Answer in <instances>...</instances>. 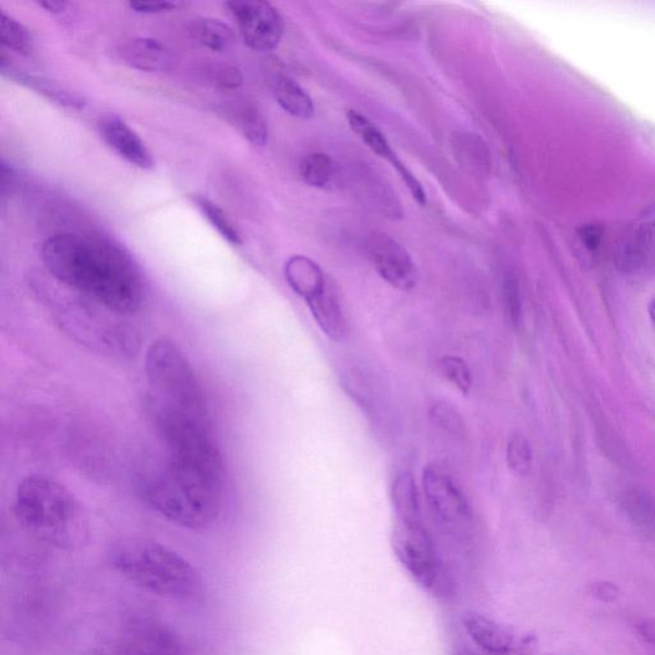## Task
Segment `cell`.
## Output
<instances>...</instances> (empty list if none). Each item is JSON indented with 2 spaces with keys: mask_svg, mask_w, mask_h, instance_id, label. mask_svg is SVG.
Returning a JSON list of instances; mask_svg holds the SVG:
<instances>
[{
  "mask_svg": "<svg viewBox=\"0 0 655 655\" xmlns=\"http://www.w3.org/2000/svg\"><path fill=\"white\" fill-rule=\"evenodd\" d=\"M41 259L59 283L117 315L142 307L145 286L132 257L112 241L73 233L51 235Z\"/></svg>",
  "mask_w": 655,
  "mask_h": 655,
  "instance_id": "cell-1",
  "label": "cell"
},
{
  "mask_svg": "<svg viewBox=\"0 0 655 655\" xmlns=\"http://www.w3.org/2000/svg\"><path fill=\"white\" fill-rule=\"evenodd\" d=\"M225 473L169 458L150 460L135 476L138 496L173 524L203 530L223 505Z\"/></svg>",
  "mask_w": 655,
  "mask_h": 655,
  "instance_id": "cell-2",
  "label": "cell"
},
{
  "mask_svg": "<svg viewBox=\"0 0 655 655\" xmlns=\"http://www.w3.org/2000/svg\"><path fill=\"white\" fill-rule=\"evenodd\" d=\"M14 512L29 534L50 546L69 549L86 538L83 506L68 488L49 477L29 476L22 481Z\"/></svg>",
  "mask_w": 655,
  "mask_h": 655,
  "instance_id": "cell-3",
  "label": "cell"
},
{
  "mask_svg": "<svg viewBox=\"0 0 655 655\" xmlns=\"http://www.w3.org/2000/svg\"><path fill=\"white\" fill-rule=\"evenodd\" d=\"M122 577L160 597L191 601L203 592L201 573L177 551L156 542H135L116 551Z\"/></svg>",
  "mask_w": 655,
  "mask_h": 655,
  "instance_id": "cell-4",
  "label": "cell"
},
{
  "mask_svg": "<svg viewBox=\"0 0 655 655\" xmlns=\"http://www.w3.org/2000/svg\"><path fill=\"white\" fill-rule=\"evenodd\" d=\"M145 372L149 383L145 400L211 423L202 383L179 345L166 338L154 342L146 353Z\"/></svg>",
  "mask_w": 655,
  "mask_h": 655,
  "instance_id": "cell-5",
  "label": "cell"
},
{
  "mask_svg": "<svg viewBox=\"0 0 655 655\" xmlns=\"http://www.w3.org/2000/svg\"><path fill=\"white\" fill-rule=\"evenodd\" d=\"M395 555L409 575L434 597L452 593V581L423 522L396 521L392 533Z\"/></svg>",
  "mask_w": 655,
  "mask_h": 655,
  "instance_id": "cell-6",
  "label": "cell"
},
{
  "mask_svg": "<svg viewBox=\"0 0 655 655\" xmlns=\"http://www.w3.org/2000/svg\"><path fill=\"white\" fill-rule=\"evenodd\" d=\"M424 490L434 517L453 533L465 532L473 521L465 493L446 470L429 465L424 470Z\"/></svg>",
  "mask_w": 655,
  "mask_h": 655,
  "instance_id": "cell-7",
  "label": "cell"
},
{
  "mask_svg": "<svg viewBox=\"0 0 655 655\" xmlns=\"http://www.w3.org/2000/svg\"><path fill=\"white\" fill-rule=\"evenodd\" d=\"M242 40L256 51H271L283 38V20L275 5L262 0H234L227 3Z\"/></svg>",
  "mask_w": 655,
  "mask_h": 655,
  "instance_id": "cell-8",
  "label": "cell"
},
{
  "mask_svg": "<svg viewBox=\"0 0 655 655\" xmlns=\"http://www.w3.org/2000/svg\"><path fill=\"white\" fill-rule=\"evenodd\" d=\"M375 270L395 289L409 292L419 282L417 268L408 250L387 234L375 239L371 246Z\"/></svg>",
  "mask_w": 655,
  "mask_h": 655,
  "instance_id": "cell-9",
  "label": "cell"
},
{
  "mask_svg": "<svg viewBox=\"0 0 655 655\" xmlns=\"http://www.w3.org/2000/svg\"><path fill=\"white\" fill-rule=\"evenodd\" d=\"M348 121L350 128L355 134L363 140V143L369 149L377 154L378 157L386 159L391 165L397 173L400 174L404 185L408 186L410 194L414 201L421 205H426V193L422 182L416 179V175L410 171L407 165L397 157L396 151L389 144L388 138L383 132L366 116L357 112V110H349Z\"/></svg>",
  "mask_w": 655,
  "mask_h": 655,
  "instance_id": "cell-10",
  "label": "cell"
},
{
  "mask_svg": "<svg viewBox=\"0 0 655 655\" xmlns=\"http://www.w3.org/2000/svg\"><path fill=\"white\" fill-rule=\"evenodd\" d=\"M100 134L105 142L118 156L140 169L154 168V159L149 149L134 130L121 118L110 116L100 123Z\"/></svg>",
  "mask_w": 655,
  "mask_h": 655,
  "instance_id": "cell-11",
  "label": "cell"
},
{
  "mask_svg": "<svg viewBox=\"0 0 655 655\" xmlns=\"http://www.w3.org/2000/svg\"><path fill=\"white\" fill-rule=\"evenodd\" d=\"M118 56L129 68L143 72H165L173 63L171 51L150 38H136L122 44Z\"/></svg>",
  "mask_w": 655,
  "mask_h": 655,
  "instance_id": "cell-12",
  "label": "cell"
},
{
  "mask_svg": "<svg viewBox=\"0 0 655 655\" xmlns=\"http://www.w3.org/2000/svg\"><path fill=\"white\" fill-rule=\"evenodd\" d=\"M308 308L316 324H318L322 332L329 340L342 342L349 335L348 318L343 313L340 299H338L335 290L327 287L322 293L316 294L313 299L306 301Z\"/></svg>",
  "mask_w": 655,
  "mask_h": 655,
  "instance_id": "cell-13",
  "label": "cell"
},
{
  "mask_svg": "<svg viewBox=\"0 0 655 655\" xmlns=\"http://www.w3.org/2000/svg\"><path fill=\"white\" fill-rule=\"evenodd\" d=\"M463 624L473 642L483 651L495 655L510 654L514 646V638L504 624L481 614H468Z\"/></svg>",
  "mask_w": 655,
  "mask_h": 655,
  "instance_id": "cell-14",
  "label": "cell"
},
{
  "mask_svg": "<svg viewBox=\"0 0 655 655\" xmlns=\"http://www.w3.org/2000/svg\"><path fill=\"white\" fill-rule=\"evenodd\" d=\"M0 70H2L4 77L16 81L17 84L43 95L44 98L56 102L58 106L75 110L84 109L86 106L83 95L72 92L70 88L54 83V81L29 75V73L12 68V65H7L5 62H2Z\"/></svg>",
  "mask_w": 655,
  "mask_h": 655,
  "instance_id": "cell-15",
  "label": "cell"
},
{
  "mask_svg": "<svg viewBox=\"0 0 655 655\" xmlns=\"http://www.w3.org/2000/svg\"><path fill=\"white\" fill-rule=\"evenodd\" d=\"M228 122L238 129L242 136L250 143L263 146L267 144L269 137L268 122L262 113V110L253 102L231 101L219 108Z\"/></svg>",
  "mask_w": 655,
  "mask_h": 655,
  "instance_id": "cell-16",
  "label": "cell"
},
{
  "mask_svg": "<svg viewBox=\"0 0 655 655\" xmlns=\"http://www.w3.org/2000/svg\"><path fill=\"white\" fill-rule=\"evenodd\" d=\"M284 276L291 289L308 301L329 286L323 269L311 257L294 255L284 265Z\"/></svg>",
  "mask_w": 655,
  "mask_h": 655,
  "instance_id": "cell-17",
  "label": "cell"
},
{
  "mask_svg": "<svg viewBox=\"0 0 655 655\" xmlns=\"http://www.w3.org/2000/svg\"><path fill=\"white\" fill-rule=\"evenodd\" d=\"M274 95L279 106L292 117L312 120L315 114L314 101L296 81L278 76L274 81Z\"/></svg>",
  "mask_w": 655,
  "mask_h": 655,
  "instance_id": "cell-18",
  "label": "cell"
},
{
  "mask_svg": "<svg viewBox=\"0 0 655 655\" xmlns=\"http://www.w3.org/2000/svg\"><path fill=\"white\" fill-rule=\"evenodd\" d=\"M392 504L396 521L423 522L421 499L414 476L403 473L396 477L392 485Z\"/></svg>",
  "mask_w": 655,
  "mask_h": 655,
  "instance_id": "cell-19",
  "label": "cell"
},
{
  "mask_svg": "<svg viewBox=\"0 0 655 655\" xmlns=\"http://www.w3.org/2000/svg\"><path fill=\"white\" fill-rule=\"evenodd\" d=\"M191 34L202 47L217 53H225L235 46V34L233 28L217 19H202L194 22Z\"/></svg>",
  "mask_w": 655,
  "mask_h": 655,
  "instance_id": "cell-20",
  "label": "cell"
},
{
  "mask_svg": "<svg viewBox=\"0 0 655 655\" xmlns=\"http://www.w3.org/2000/svg\"><path fill=\"white\" fill-rule=\"evenodd\" d=\"M0 43L22 56H32L34 51L32 33L19 20L5 12H2V16H0Z\"/></svg>",
  "mask_w": 655,
  "mask_h": 655,
  "instance_id": "cell-21",
  "label": "cell"
},
{
  "mask_svg": "<svg viewBox=\"0 0 655 655\" xmlns=\"http://www.w3.org/2000/svg\"><path fill=\"white\" fill-rule=\"evenodd\" d=\"M623 510L632 525L646 538L655 541V504L645 496H631Z\"/></svg>",
  "mask_w": 655,
  "mask_h": 655,
  "instance_id": "cell-22",
  "label": "cell"
},
{
  "mask_svg": "<svg viewBox=\"0 0 655 655\" xmlns=\"http://www.w3.org/2000/svg\"><path fill=\"white\" fill-rule=\"evenodd\" d=\"M300 173L308 186L327 187L333 179V161L327 154L313 153L301 161Z\"/></svg>",
  "mask_w": 655,
  "mask_h": 655,
  "instance_id": "cell-23",
  "label": "cell"
},
{
  "mask_svg": "<svg viewBox=\"0 0 655 655\" xmlns=\"http://www.w3.org/2000/svg\"><path fill=\"white\" fill-rule=\"evenodd\" d=\"M197 208L201 209L203 216L208 219V222L216 228L220 235L231 245L240 246L242 244L241 235L231 222V219L226 216V213L219 206L205 197H196Z\"/></svg>",
  "mask_w": 655,
  "mask_h": 655,
  "instance_id": "cell-24",
  "label": "cell"
},
{
  "mask_svg": "<svg viewBox=\"0 0 655 655\" xmlns=\"http://www.w3.org/2000/svg\"><path fill=\"white\" fill-rule=\"evenodd\" d=\"M507 463L513 474L525 476L533 466V450L524 436H513L507 444Z\"/></svg>",
  "mask_w": 655,
  "mask_h": 655,
  "instance_id": "cell-25",
  "label": "cell"
},
{
  "mask_svg": "<svg viewBox=\"0 0 655 655\" xmlns=\"http://www.w3.org/2000/svg\"><path fill=\"white\" fill-rule=\"evenodd\" d=\"M440 371L448 381L459 389L462 395H469L473 387V375L469 365L458 356H445L440 360Z\"/></svg>",
  "mask_w": 655,
  "mask_h": 655,
  "instance_id": "cell-26",
  "label": "cell"
},
{
  "mask_svg": "<svg viewBox=\"0 0 655 655\" xmlns=\"http://www.w3.org/2000/svg\"><path fill=\"white\" fill-rule=\"evenodd\" d=\"M205 76L208 77L210 84L225 88V90H235L244 84V76L233 65H210L205 70Z\"/></svg>",
  "mask_w": 655,
  "mask_h": 655,
  "instance_id": "cell-27",
  "label": "cell"
},
{
  "mask_svg": "<svg viewBox=\"0 0 655 655\" xmlns=\"http://www.w3.org/2000/svg\"><path fill=\"white\" fill-rule=\"evenodd\" d=\"M504 294H505V303H506V312L510 316V320L514 326H519L521 322V299L519 284L517 279L512 277L505 279L504 284Z\"/></svg>",
  "mask_w": 655,
  "mask_h": 655,
  "instance_id": "cell-28",
  "label": "cell"
},
{
  "mask_svg": "<svg viewBox=\"0 0 655 655\" xmlns=\"http://www.w3.org/2000/svg\"><path fill=\"white\" fill-rule=\"evenodd\" d=\"M433 417L436 419V422L440 426H444V428L448 432L460 434L463 429L459 415L456 414L451 408L445 407V404H438V407H434Z\"/></svg>",
  "mask_w": 655,
  "mask_h": 655,
  "instance_id": "cell-29",
  "label": "cell"
},
{
  "mask_svg": "<svg viewBox=\"0 0 655 655\" xmlns=\"http://www.w3.org/2000/svg\"><path fill=\"white\" fill-rule=\"evenodd\" d=\"M589 594L601 603H614L620 597V589L610 581H594L589 586Z\"/></svg>",
  "mask_w": 655,
  "mask_h": 655,
  "instance_id": "cell-30",
  "label": "cell"
},
{
  "mask_svg": "<svg viewBox=\"0 0 655 655\" xmlns=\"http://www.w3.org/2000/svg\"><path fill=\"white\" fill-rule=\"evenodd\" d=\"M131 10H134L138 13H163L171 12L179 7L177 3L172 2H131Z\"/></svg>",
  "mask_w": 655,
  "mask_h": 655,
  "instance_id": "cell-31",
  "label": "cell"
},
{
  "mask_svg": "<svg viewBox=\"0 0 655 655\" xmlns=\"http://www.w3.org/2000/svg\"><path fill=\"white\" fill-rule=\"evenodd\" d=\"M635 630L645 643L655 646V621L642 620L635 624Z\"/></svg>",
  "mask_w": 655,
  "mask_h": 655,
  "instance_id": "cell-32",
  "label": "cell"
},
{
  "mask_svg": "<svg viewBox=\"0 0 655 655\" xmlns=\"http://www.w3.org/2000/svg\"><path fill=\"white\" fill-rule=\"evenodd\" d=\"M39 5L41 9L47 10L50 13H63L65 9H68V2H53V0H49V2H40Z\"/></svg>",
  "mask_w": 655,
  "mask_h": 655,
  "instance_id": "cell-33",
  "label": "cell"
},
{
  "mask_svg": "<svg viewBox=\"0 0 655 655\" xmlns=\"http://www.w3.org/2000/svg\"><path fill=\"white\" fill-rule=\"evenodd\" d=\"M452 655H483V654L477 653L474 650H471V647H469L466 645H458V646H454Z\"/></svg>",
  "mask_w": 655,
  "mask_h": 655,
  "instance_id": "cell-34",
  "label": "cell"
},
{
  "mask_svg": "<svg viewBox=\"0 0 655 655\" xmlns=\"http://www.w3.org/2000/svg\"><path fill=\"white\" fill-rule=\"evenodd\" d=\"M647 313H650V318L655 326V293L650 301V305H647Z\"/></svg>",
  "mask_w": 655,
  "mask_h": 655,
  "instance_id": "cell-35",
  "label": "cell"
}]
</instances>
